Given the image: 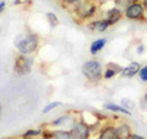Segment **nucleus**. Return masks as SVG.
Segmentation results:
<instances>
[{
	"instance_id": "nucleus-9",
	"label": "nucleus",
	"mask_w": 147,
	"mask_h": 139,
	"mask_svg": "<svg viewBox=\"0 0 147 139\" xmlns=\"http://www.w3.org/2000/svg\"><path fill=\"white\" fill-rule=\"evenodd\" d=\"M86 27L91 32H93V33H104L105 31H108L110 26L108 25V22L105 21L103 17H96L93 20L87 22Z\"/></svg>"
},
{
	"instance_id": "nucleus-19",
	"label": "nucleus",
	"mask_w": 147,
	"mask_h": 139,
	"mask_svg": "<svg viewBox=\"0 0 147 139\" xmlns=\"http://www.w3.org/2000/svg\"><path fill=\"white\" fill-rule=\"evenodd\" d=\"M57 1L60 4V5L64 7V9H66V10L70 11L71 9L76 5L77 3H80L81 0H57Z\"/></svg>"
},
{
	"instance_id": "nucleus-6",
	"label": "nucleus",
	"mask_w": 147,
	"mask_h": 139,
	"mask_svg": "<svg viewBox=\"0 0 147 139\" xmlns=\"http://www.w3.org/2000/svg\"><path fill=\"white\" fill-rule=\"evenodd\" d=\"M70 132L74 139H91V124L84 117H79V119L70 128Z\"/></svg>"
},
{
	"instance_id": "nucleus-17",
	"label": "nucleus",
	"mask_w": 147,
	"mask_h": 139,
	"mask_svg": "<svg viewBox=\"0 0 147 139\" xmlns=\"http://www.w3.org/2000/svg\"><path fill=\"white\" fill-rule=\"evenodd\" d=\"M45 20H47L48 25H49V27H50L52 30L57 29V27L59 26V24H60L58 15H57L55 12H52V11H49V12L45 14Z\"/></svg>"
},
{
	"instance_id": "nucleus-24",
	"label": "nucleus",
	"mask_w": 147,
	"mask_h": 139,
	"mask_svg": "<svg viewBox=\"0 0 147 139\" xmlns=\"http://www.w3.org/2000/svg\"><path fill=\"white\" fill-rule=\"evenodd\" d=\"M121 105H123V106H124V107H125V108L130 110V111H131L132 108L135 107V104L132 102L131 100H129V99H121Z\"/></svg>"
},
{
	"instance_id": "nucleus-2",
	"label": "nucleus",
	"mask_w": 147,
	"mask_h": 139,
	"mask_svg": "<svg viewBox=\"0 0 147 139\" xmlns=\"http://www.w3.org/2000/svg\"><path fill=\"white\" fill-rule=\"evenodd\" d=\"M17 53L25 55H33L37 53L40 46V37L32 31H25L17 35L13 41Z\"/></svg>"
},
{
	"instance_id": "nucleus-29",
	"label": "nucleus",
	"mask_w": 147,
	"mask_h": 139,
	"mask_svg": "<svg viewBox=\"0 0 147 139\" xmlns=\"http://www.w3.org/2000/svg\"><path fill=\"white\" fill-rule=\"evenodd\" d=\"M141 3H142V5L145 6V9H146V11H147V0H141Z\"/></svg>"
},
{
	"instance_id": "nucleus-20",
	"label": "nucleus",
	"mask_w": 147,
	"mask_h": 139,
	"mask_svg": "<svg viewBox=\"0 0 147 139\" xmlns=\"http://www.w3.org/2000/svg\"><path fill=\"white\" fill-rule=\"evenodd\" d=\"M118 75L117 72H114L113 69H110L108 67H104V70H103V80H112Z\"/></svg>"
},
{
	"instance_id": "nucleus-26",
	"label": "nucleus",
	"mask_w": 147,
	"mask_h": 139,
	"mask_svg": "<svg viewBox=\"0 0 147 139\" xmlns=\"http://www.w3.org/2000/svg\"><path fill=\"white\" fill-rule=\"evenodd\" d=\"M130 139H146V138H145L144 136H141V134H137V133H134V132H132Z\"/></svg>"
},
{
	"instance_id": "nucleus-28",
	"label": "nucleus",
	"mask_w": 147,
	"mask_h": 139,
	"mask_svg": "<svg viewBox=\"0 0 147 139\" xmlns=\"http://www.w3.org/2000/svg\"><path fill=\"white\" fill-rule=\"evenodd\" d=\"M6 7V1H0V14H3Z\"/></svg>"
},
{
	"instance_id": "nucleus-23",
	"label": "nucleus",
	"mask_w": 147,
	"mask_h": 139,
	"mask_svg": "<svg viewBox=\"0 0 147 139\" xmlns=\"http://www.w3.org/2000/svg\"><path fill=\"white\" fill-rule=\"evenodd\" d=\"M93 116H94V118L97 119L98 122H108V121H109V117H108V116L104 114L103 112H99V111H94Z\"/></svg>"
},
{
	"instance_id": "nucleus-11",
	"label": "nucleus",
	"mask_w": 147,
	"mask_h": 139,
	"mask_svg": "<svg viewBox=\"0 0 147 139\" xmlns=\"http://www.w3.org/2000/svg\"><path fill=\"white\" fill-rule=\"evenodd\" d=\"M97 139H118L115 133V124L104 123L97 134Z\"/></svg>"
},
{
	"instance_id": "nucleus-27",
	"label": "nucleus",
	"mask_w": 147,
	"mask_h": 139,
	"mask_svg": "<svg viewBox=\"0 0 147 139\" xmlns=\"http://www.w3.org/2000/svg\"><path fill=\"white\" fill-rule=\"evenodd\" d=\"M27 1V0H13V5H16V6H18V5H24V4Z\"/></svg>"
},
{
	"instance_id": "nucleus-21",
	"label": "nucleus",
	"mask_w": 147,
	"mask_h": 139,
	"mask_svg": "<svg viewBox=\"0 0 147 139\" xmlns=\"http://www.w3.org/2000/svg\"><path fill=\"white\" fill-rule=\"evenodd\" d=\"M104 67H108V68H110V69H113L114 72H117L118 73V75H120V73H121V70H123V65H120V64H118V63H115V62H109V63H107Z\"/></svg>"
},
{
	"instance_id": "nucleus-25",
	"label": "nucleus",
	"mask_w": 147,
	"mask_h": 139,
	"mask_svg": "<svg viewBox=\"0 0 147 139\" xmlns=\"http://www.w3.org/2000/svg\"><path fill=\"white\" fill-rule=\"evenodd\" d=\"M145 50H146V47H145V44L144 43H140L139 46L136 47V54H139V55H142L145 53Z\"/></svg>"
},
{
	"instance_id": "nucleus-13",
	"label": "nucleus",
	"mask_w": 147,
	"mask_h": 139,
	"mask_svg": "<svg viewBox=\"0 0 147 139\" xmlns=\"http://www.w3.org/2000/svg\"><path fill=\"white\" fill-rule=\"evenodd\" d=\"M103 110L109 111V112H112V113H117V114H124V116H131L132 114L131 111L125 108L123 105L113 104V102H105L103 105Z\"/></svg>"
},
{
	"instance_id": "nucleus-31",
	"label": "nucleus",
	"mask_w": 147,
	"mask_h": 139,
	"mask_svg": "<svg viewBox=\"0 0 147 139\" xmlns=\"http://www.w3.org/2000/svg\"><path fill=\"white\" fill-rule=\"evenodd\" d=\"M144 100H145V102H146V105H147V92H146L145 96H144Z\"/></svg>"
},
{
	"instance_id": "nucleus-7",
	"label": "nucleus",
	"mask_w": 147,
	"mask_h": 139,
	"mask_svg": "<svg viewBox=\"0 0 147 139\" xmlns=\"http://www.w3.org/2000/svg\"><path fill=\"white\" fill-rule=\"evenodd\" d=\"M79 117L74 113V112H66L61 116H59L58 118H55L54 121L50 123L52 128H65V129H70L72 127V124L75 123Z\"/></svg>"
},
{
	"instance_id": "nucleus-15",
	"label": "nucleus",
	"mask_w": 147,
	"mask_h": 139,
	"mask_svg": "<svg viewBox=\"0 0 147 139\" xmlns=\"http://www.w3.org/2000/svg\"><path fill=\"white\" fill-rule=\"evenodd\" d=\"M52 139H74L70 129L65 128H53Z\"/></svg>"
},
{
	"instance_id": "nucleus-30",
	"label": "nucleus",
	"mask_w": 147,
	"mask_h": 139,
	"mask_svg": "<svg viewBox=\"0 0 147 139\" xmlns=\"http://www.w3.org/2000/svg\"><path fill=\"white\" fill-rule=\"evenodd\" d=\"M1 114H3V106L0 104V119H1Z\"/></svg>"
},
{
	"instance_id": "nucleus-22",
	"label": "nucleus",
	"mask_w": 147,
	"mask_h": 139,
	"mask_svg": "<svg viewBox=\"0 0 147 139\" xmlns=\"http://www.w3.org/2000/svg\"><path fill=\"white\" fill-rule=\"evenodd\" d=\"M137 76H139L140 81L147 84V64H146V65H142L141 67L140 72H139V75H137Z\"/></svg>"
},
{
	"instance_id": "nucleus-1",
	"label": "nucleus",
	"mask_w": 147,
	"mask_h": 139,
	"mask_svg": "<svg viewBox=\"0 0 147 139\" xmlns=\"http://www.w3.org/2000/svg\"><path fill=\"white\" fill-rule=\"evenodd\" d=\"M70 12L77 24H87L97 17L99 12V4L97 0H81L71 9Z\"/></svg>"
},
{
	"instance_id": "nucleus-14",
	"label": "nucleus",
	"mask_w": 147,
	"mask_h": 139,
	"mask_svg": "<svg viewBox=\"0 0 147 139\" xmlns=\"http://www.w3.org/2000/svg\"><path fill=\"white\" fill-rule=\"evenodd\" d=\"M108 43V38L107 37H99V38L92 41L90 44V53L91 55H97L104 49V47Z\"/></svg>"
},
{
	"instance_id": "nucleus-5",
	"label": "nucleus",
	"mask_w": 147,
	"mask_h": 139,
	"mask_svg": "<svg viewBox=\"0 0 147 139\" xmlns=\"http://www.w3.org/2000/svg\"><path fill=\"white\" fill-rule=\"evenodd\" d=\"M34 57L33 55H25L17 53L13 59V73L20 76L28 75L33 70Z\"/></svg>"
},
{
	"instance_id": "nucleus-33",
	"label": "nucleus",
	"mask_w": 147,
	"mask_h": 139,
	"mask_svg": "<svg viewBox=\"0 0 147 139\" xmlns=\"http://www.w3.org/2000/svg\"><path fill=\"white\" fill-rule=\"evenodd\" d=\"M0 33H1V29H0Z\"/></svg>"
},
{
	"instance_id": "nucleus-12",
	"label": "nucleus",
	"mask_w": 147,
	"mask_h": 139,
	"mask_svg": "<svg viewBox=\"0 0 147 139\" xmlns=\"http://www.w3.org/2000/svg\"><path fill=\"white\" fill-rule=\"evenodd\" d=\"M115 133L118 139H130L132 134V128L126 122H119L115 124Z\"/></svg>"
},
{
	"instance_id": "nucleus-4",
	"label": "nucleus",
	"mask_w": 147,
	"mask_h": 139,
	"mask_svg": "<svg viewBox=\"0 0 147 139\" xmlns=\"http://www.w3.org/2000/svg\"><path fill=\"white\" fill-rule=\"evenodd\" d=\"M124 18L129 21H135V22H144L147 20V11L145 6L142 5L141 0H137L127 6L123 9Z\"/></svg>"
},
{
	"instance_id": "nucleus-8",
	"label": "nucleus",
	"mask_w": 147,
	"mask_h": 139,
	"mask_svg": "<svg viewBox=\"0 0 147 139\" xmlns=\"http://www.w3.org/2000/svg\"><path fill=\"white\" fill-rule=\"evenodd\" d=\"M124 17V14H123V9L119 7V6H113L110 9H107L103 14V18L108 22L109 26H115L117 24H119Z\"/></svg>"
},
{
	"instance_id": "nucleus-10",
	"label": "nucleus",
	"mask_w": 147,
	"mask_h": 139,
	"mask_svg": "<svg viewBox=\"0 0 147 139\" xmlns=\"http://www.w3.org/2000/svg\"><path fill=\"white\" fill-rule=\"evenodd\" d=\"M141 64L139 62L136 61H132L127 64V65H125L123 68V70L120 73V76L123 78H126V79H131V78H135L139 75V72L141 69Z\"/></svg>"
},
{
	"instance_id": "nucleus-18",
	"label": "nucleus",
	"mask_w": 147,
	"mask_h": 139,
	"mask_svg": "<svg viewBox=\"0 0 147 139\" xmlns=\"http://www.w3.org/2000/svg\"><path fill=\"white\" fill-rule=\"evenodd\" d=\"M63 105V102H60V101H52V102H49L44 106V108L42 110V113L43 114H48L50 113L52 111H54L55 108H58V107H60V106Z\"/></svg>"
},
{
	"instance_id": "nucleus-16",
	"label": "nucleus",
	"mask_w": 147,
	"mask_h": 139,
	"mask_svg": "<svg viewBox=\"0 0 147 139\" xmlns=\"http://www.w3.org/2000/svg\"><path fill=\"white\" fill-rule=\"evenodd\" d=\"M42 128H28L26 132H24L21 137L24 139H38L42 136Z\"/></svg>"
},
{
	"instance_id": "nucleus-3",
	"label": "nucleus",
	"mask_w": 147,
	"mask_h": 139,
	"mask_svg": "<svg viewBox=\"0 0 147 139\" xmlns=\"http://www.w3.org/2000/svg\"><path fill=\"white\" fill-rule=\"evenodd\" d=\"M104 67L98 59H88L81 67V73L87 82L92 85H97L103 80Z\"/></svg>"
},
{
	"instance_id": "nucleus-32",
	"label": "nucleus",
	"mask_w": 147,
	"mask_h": 139,
	"mask_svg": "<svg viewBox=\"0 0 147 139\" xmlns=\"http://www.w3.org/2000/svg\"><path fill=\"white\" fill-rule=\"evenodd\" d=\"M10 139H24V138L21 137V138H10Z\"/></svg>"
}]
</instances>
